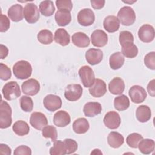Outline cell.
I'll return each mask as SVG.
<instances>
[{
	"mask_svg": "<svg viewBox=\"0 0 155 155\" xmlns=\"http://www.w3.org/2000/svg\"><path fill=\"white\" fill-rule=\"evenodd\" d=\"M117 18L121 24L129 26L133 24L135 22L136 14L131 7L124 6L119 10Z\"/></svg>",
	"mask_w": 155,
	"mask_h": 155,
	"instance_id": "3",
	"label": "cell"
},
{
	"mask_svg": "<svg viewBox=\"0 0 155 155\" xmlns=\"http://www.w3.org/2000/svg\"><path fill=\"white\" fill-rule=\"evenodd\" d=\"M144 64L149 69H155V52L152 51L147 54L144 58Z\"/></svg>",
	"mask_w": 155,
	"mask_h": 155,
	"instance_id": "42",
	"label": "cell"
},
{
	"mask_svg": "<svg viewBox=\"0 0 155 155\" xmlns=\"http://www.w3.org/2000/svg\"><path fill=\"white\" fill-rule=\"evenodd\" d=\"M42 135L45 138H50L54 142L58 137L57 130L52 125H46L42 129Z\"/></svg>",
	"mask_w": 155,
	"mask_h": 155,
	"instance_id": "37",
	"label": "cell"
},
{
	"mask_svg": "<svg viewBox=\"0 0 155 155\" xmlns=\"http://www.w3.org/2000/svg\"><path fill=\"white\" fill-rule=\"evenodd\" d=\"M125 58L121 52H116L112 54L109 59L110 67L113 70H118L124 64Z\"/></svg>",
	"mask_w": 155,
	"mask_h": 155,
	"instance_id": "29",
	"label": "cell"
},
{
	"mask_svg": "<svg viewBox=\"0 0 155 155\" xmlns=\"http://www.w3.org/2000/svg\"><path fill=\"white\" fill-rule=\"evenodd\" d=\"M155 143L153 139H142L138 144L139 151L144 154H149L154 151Z\"/></svg>",
	"mask_w": 155,
	"mask_h": 155,
	"instance_id": "30",
	"label": "cell"
},
{
	"mask_svg": "<svg viewBox=\"0 0 155 155\" xmlns=\"http://www.w3.org/2000/svg\"><path fill=\"white\" fill-rule=\"evenodd\" d=\"M122 54L127 58H133L137 55L138 48L133 43L127 42L122 45Z\"/></svg>",
	"mask_w": 155,
	"mask_h": 155,
	"instance_id": "32",
	"label": "cell"
},
{
	"mask_svg": "<svg viewBox=\"0 0 155 155\" xmlns=\"http://www.w3.org/2000/svg\"><path fill=\"white\" fill-rule=\"evenodd\" d=\"M90 128L88 121L84 117L78 118L73 124V130L77 134H84Z\"/></svg>",
	"mask_w": 155,
	"mask_h": 155,
	"instance_id": "28",
	"label": "cell"
},
{
	"mask_svg": "<svg viewBox=\"0 0 155 155\" xmlns=\"http://www.w3.org/2000/svg\"><path fill=\"white\" fill-rule=\"evenodd\" d=\"M50 154L51 155H64L67 154L66 148L64 142L61 140H55L53 146L50 149Z\"/></svg>",
	"mask_w": 155,
	"mask_h": 155,
	"instance_id": "36",
	"label": "cell"
},
{
	"mask_svg": "<svg viewBox=\"0 0 155 155\" xmlns=\"http://www.w3.org/2000/svg\"><path fill=\"white\" fill-rule=\"evenodd\" d=\"M2 93L4 97L7 101L16 99L21 94L19 85L15 81H10L6 83L2 89Z\"/></svg>",
	"mask_w": 155,
	"mask_h": 155,
	"instance_id": "4",
	"label": "cell"
},
{
	"mask_svg": "<svg viewBox=\"0 0 155 155\" xmlns=\"http://www.w3.org/2000/svg\"><path fill=\"white\" fill-rule=\"evenodd\" d=\"M154 27L150 24H144L139 29L138 36L143 42L149 43L152 42L154 39Z\"/></svg>",
	"mask_w": 155,
	"mask_h": 155,
	"instance_id": "11",
	"label": "cell"
},
{
	"mask_svg": "<svg viewBox=\"0 0 155 155\" xmlns=\"http://www.w3.org/2000/svg\"><path fill=\"white\" fill-rule=\"evenodd\" d=\"M108 89L110 92L113 94H121L125 90L124 81L120 78L116 77L110 82Z\"/></svg>",
	"mask_w": 155,
	"mask_h": 155,
	"instance_id": "22",
	"label": "cell"
},
{
	"mask_svg": "<svg viewBox=\"0 0 155 155\" xmlns=\"http://www.w3.org/2000/svg\"><path fill=\"white\" fill-rule=\"evenodd\" d=\"M14 133L19 136H23L28 134L30 127L28 124L24 120H18L14 123L12 127Z\"/></svg>",
	"mask_w": 155,
	"mask_h": 155,
	"instance_id": "31",
	"label": "cell"
},
{
	"mask_svg": "<svg viewBox=\"0 0 155 155\" xmlns=\"http://www.w3.org/2000/svg\"><path fill=\"white\" fill-rule=\"evenodd\" d=\"M72 42L76 47L85 48L89 45L90 38L83 32H76L72 36Z\"/></svg>",
	"mask_w": 155,
	"mask_h": 155,
	"instance_id": "25",
	"label": "cell"
},
{
	"mask_svg": "<svg viewBox=\"0 0 155 155\" xmlns=\"http://www.w3.org/2000/svg\"><path fill=\"white\" fill-rule=\"evenodd\" d=\"M39 9L41 14L45 16H51L55 11L53 2L50 0L42 1L39 4Z\"/></svg>",
	"mask_w": 155,
	"mask_h": 155,
	"instance_id": "33",
	"label": "cell"
},
{
	"mask_svg": "<svg viewBox=\"0 0 155 155\" xmlns=\"http://www.w3.org/2000/svg\"><path fill=\"white\" fill-rule=\"evenodd\" d=\"M20 106L25 112H30L33 110V102L32 99L27 96H22L20 98Z\"/></svg>",
	"mask_w": 155,
	"mask_h": 155,
	"instance_id": "39",
	"label": "cell"
},
{
	"mask_svg": "<svg viewBox=\"0 0 155 155\" xmlns=\"http://www.w3.org/2000/svg\"><path fill=\"white\" fill-rule=\"evenodd\" d=\"M83 111L85 116L94 117L101 113L102 106L97 102H89L84 106Z\"/></svg>",
	"mask_w": 155,
	"mask_h": 155,
	"instance_id": "18",
	"label": "cell"
},
{
	"mask_svg": "<svg viewBox=\"0 0 155 155\" xmlns=\"http://www.w3.org/2000/svg\"><path fill=\"white\" fill-rule=\"evenodd\" d=\"M56 5L59 10H67L70 12L73 8V4L70 0H57Z\"/></svg>",
	"mask_w": 155,
	"mask_h": 155,
	"instance_id": "44",
	"label": "cell"
},
{
	"mask_svg": "<svg viewBox=\"0 0 155 155\" xmlns=\"http://www.w3.org/2000/svg\"><path fill=\"white\" fill-rule=\"evenodd\" d=\"M129 96L131 101L135 104L143 102L147 97V92L140 85H133L128 91Z\"/></svg>",
	"mask_w": 155,
	"mask_h": 155,
	"instance_id": "9",
	"label": "cell"
},
{
	"mask_svg": "<svg viewBox=\"0 0 155 155\" xmlns=\"http://www.w3.org/2000/svg\"><path fill=\"white\" fill-rule=\"evenodd\" d=\"M21 88L23 93L29 96H34L39 91L40 84L36 79L31 78L22 83Z\"/></svg>",
	"mask_w": 155,
	"mask_h": 155,
	"instance_id": "13",
	"label": "cell"
},
{
	"mask_svg": "<svg viewBox=\"0 0 155 155\" xmlns=\"http://www.w3.org/2000/svg\"><path fill=\"white\" fill-rule=\"evenodd\" d=\"M38 41L44 45L51 44L53 41V35L51 31L44 29L41 30L37 35Z\"/></svg>",
	"mask_w": 155,
	"mask_h": 155,
	"instance_id": "35",
	"label": "cell"
},
{
	"mask_svg": "<svg viewBox=\"0 0 155 155\" xmlns=\"http://www.w3.org/2000/svg\"><path fill=\"white\" fill-rule=\"evenodd\" d=\"M119 42L121 45H124L127 42H134V37L133 34L129 31H122L119 33Z\"/></svg>",
	"mask_w": 155,
	"mask_h": 155,
	"instance_id": "41",
	"label": "cell"
},
{
	"mask_svg": "<svg viewBox=\"0 0 155 155\" xmlns=\"http://www.w3.org/2000/svg\"><path fill=\"white\" fill-rule=\"evenodd\" d=\"M67 154H70L74 153L78 150V143L73 139H65L64 140Z\"/></svg>",
	"mask_w": 155,
	"mask_h": 155,
	"instance_id": "40",
	"label": "cell"
},
{
	"mask_svg": "<svg viewBox=\"0 0 155 155\" xmlns=\"http://www.w3.org/2000/svg\"><path fill=\"white\" fill-rule=\"evenodd\" d=\"M91 6L94 9H101L104 7L105 1L104 0H91Z\"/></svg>",
	"mask_w": 155,
	"mask_h": 155,
	"instance_id": "47",
	"label": "cell"
},
{
	"mask_svg": "<svg viewBox=\"0 0 155 155\" xmlns=\"http://www.w3.org/2000/svg\"><path fill=\"white\" fill-rule=\"evenodd\" d=\"M103 25L107 31L108 33H114L119 30L120 22L116 16L110 15L104 19Z\"/></svg>",
	"mask_w": 155,
	"mask_h": 155,
	"instance_id": "21",
	"label": "cell"
},
{
	"mask_svg": "<svg viewBox=\"0 0 155 155\" xmlns=\"http://www.w3.org/2000/svg\"><path fill=\"white\" fill-rule=\"evenodd\" d=\"M92 44L97 47H102L108 42V35L102 30H94L91 35Z\"/></svg>",
	"mask_w": 155,
	"mask_h": 155,
	"instance_id": "16",
	"label": "cell"
},
{
	"mask_svg": "<svg viewBox=\"0 0 155 155\" xmlns=\"http://www.w3.org/2000/svg\"><path fill=\"white\" fill-rule=\"evenodd\" d=\"M62 100L59 96L54 94H48L43 100L44 107L49 111H55L62 107Z\"/></svg>",
	"mask_w": 155,
	"mask_h": 155,
	"instance_id": "10",
	"label": "cell"
},
{
	"mask_svg": "<svg viewBox=\"0 0 155 155\" xmlns=\"http://www.w3.org/2000/svg\"><path fill=\"white\" fill-rule=\"evenodd\" d=\"M8 16L13 22H19L23 19L24 9L21 4H16L8 10Z\"/></svg>",
	"mask_w": 155,
	"mask_h": 155,
	"instance_id": "20",
	"label": "cell"
},
{
	"mask_svg": "<svg viewBox=\"0 0 155 155\" xmlns=\"http://www.w3.org/2000/svg\"><path fill=\"white\" fill-rule=\"evenodd\" d=\"M0 153L2 154H11V149L6 144L1 143L0 144Z\"/></svg>",
	"mask_w": 155,
	"mask_h": 155,
	"instance_id": "48",
	"label": "cell"
},
{
	"mask_svg": "<svg viewBox=\"0 0 155 155\" xmlns=\"http://www.w3.org/2000/svg\"><path fill=\"white\" fill-rule=\"evenodd\" d=\"M85 58L89 64L91 65H97L103 59V52L100 49L90 48L86 51Z\"/></svg>",
	"mask_w": 155,
	"mask_h": 155,
	"instance_id": "17",
	"label": "cell"
},
{
	"mask_svg": "<svg viewBox=\"0 0 155 155\" xmlns=\"http://www.w3.org/2000/svg\"><path fill=\"white\" fill-rule=\"evenodd\" d=\"M105 125L109 129H116L120 124L121 119L118 113L114 111L107 113L103 119Z\"/></svg>",
	"mask_w": 155,
	"mask_h": 155,
	"instance_id": "12",
	"label": "cell"
},
{
	"mask_svg": "<svg viewBox=\"0 0 155 155\" xmlns=\"http://www.w3.org/2000/svg\"><path fill=\"white\" fill-rule=\"evenodd\" d=\"M55 21L58 25L64 27L68 25L71 21L70 12L67 10H59L55 14Z\"/></svg>",
	"mask_w": 155,
	"mask_h": 155,
	"instance_id": "23",
	"label": "cell"
},
{
	"mask_svg": "<svg viewBox=\"0 0 155 155\" xmlns=\"http://www.w3.org/2000/svg\"><path fill=\"white\" fill-rule=\"evenodd\" d=\"M136 116L140 122H147L151 117V111L150 108L145 105L139 106L136 111Z\"/></svg>",
	"mask_w": 155,
	"mask_h": 155,
	"instance_id": "24",
	"label": "cell"
},
{
	"mask_svg": "<svg viewBox=\"0 0 155 155\" xmlns=\"http://www.w3.org/2000/svg\"><path fill=\"white\" fill-rule=\"evenodd\" d=\"M54 41L62 46L68 45L70 42V36L64 28H58L54 35Z\"/></svg>",
	"mask_w": 155,
	"mask_h": 155,
	"instance_id": "26",
	"label": "cell"
},
{
	"mask_svg": "<svg viewBox=\"0 0 155 155\" xmlns=\"http://www.w3.org/2000/svg\"><path fill=\"white\" fill-rule=\"evenodd\" d=\"M30 125L38 130H41L48 124L46 116L41 112H33L30 117Z\"/></svg>",
	"mask_w": 155,
	"mask_h": 155,
	"instance_id": "14",
	"label": "cell"
},
{
	"mask_svg": "<svg viewBox=\"0 0 155 155\" xmlns=\"http://www.w3.org/2000/svg\"><path fill=\"white\" fill-rule=\"evenodd\" d=\"M143 139V136L139 133H133L129 134L127 139L126 142L128 145L133 148H136L138 147L139 142Z\"/></svg>",
	"mask_w": 155,
	"mask_h": 155,
	"instance_id": "38",
	"label": "cell"
},
{
	"mask_svg": "<svg viewBox=\"0 0 155 155\" xmlns=\"http://www.w3.org/2000/svg\"><path fill=\"white\" fill-rule=\"evenodd\" d=\"M12 122V108L9 104L1 100L0 104V128H7L11 126Z\"/></svg>",
	"mask_w": 155,
	"mask_h": 155,
	"instance_id": "2",
	"label": "cell"
},
{
	"mask_svg": "<svg viewBox=\"0 0 155 155\" xmlns=\"http://www.w3.org/2000/svg\"><path fill=\"white\" fill-rule=\"evenodd\" d=\"M130 106V101L128 97L125 94H121L117 96L114 99V108L118 111H124Z\"/></svg>",
	"mask_w": 155,
	"mask_h": 155,
	"instance_id": "34",
	"label": "cell"
},
{
	"mask_svg": "<svg viewBox=\"0 0 155 155\" xmlns=\"http://www.w3.org/2000/svg\"><path fill=\"white\" fill-rule=\"evenodd\" d=\"M79 76L83 85L90 88L94 82L95 76L92 68L88 65H84L79 70Z\"/></svg>",
	"mask_w": 155,
	"mask_h": 155,
	"instance_id": "5",
	"label": "cell"
},
{
	"mask_svg": "<svg viewBox=\"0 0 155 155\" xmlns=\"http://www.w3.org/2000/svg\"><path fill=\"white\" fill-rule=\"evenodd\" d=\"M13 154L14 155H31V150L28 146L21 145L14 150Z\"/></svg>",
	"mask_w": 155,
	"mask_h": 155,
	"instance_id": "46",
	"label": "cell"
},
{
	"mask_svg": "<svg viewBox=\"0 0 155 155\" xmlns=\"http://www.w3.org/2000/svg\"><path fill=\"white\" fill-rule=\"evenodd\" d=\"M107 142L111 147L113 148H117L124 143V138L119 133L111 131L108 135Z\"/></svg>",
	"mask_w": 155,
	"mask_h": 155,
	"instance_id": "27",
	"label": "cell"
},
{
	"mask_svg": "<svg viewBox=\"0 0 155 155\" xmlns=\"http://www.w3.org/2000/svg\"><path fill=\"white\" fill-rule=\"evenodd\" d=\"M13 72L17 79H25L31 76L32 67L28 61L21 60L16 62L13 66Z\"/></svg>",
	"mask_w": 155,
	"mask_h": 155,
	"instance_id": "1",
	"label": "cell"
},
{
	"mask_svg": "<svg viewBox=\"0 0 155 155\" xmlns=\"http://www.w3.org/2000/svg\"><path fill=\"white\" fill-rule=\"evenodd\" d=\"M89 92L94 97L103 96L107 92L105 82L101 79H95L94 84L89 88Z\"/></svg>",
	"mask_w": 155,
	"mask_h": 155,
	"instance_id": "15",
	"label": "cell"
},
{
	"mask_svg": "<svg viewBox=\"0 0 155 155\" xmlns=\"http://www.w3.org/2000/svg\"><path fill=\"white\" fill-rule=\"evenodd\" d=\"M71 121L69 114L64 110L57 111L53 116L54 124L59 127H64L68 125Z\"/></svg>",
	"mask_w": 155,
	"mask_h": 155,
	"instance_id": "19",
	"label": "cell"
},
{
	"mask_svg": "<svg viewBox=\"0 0 155 155\" xmlns=\"http://www.w3.org/2000/svg\"><path fill=\"white\" fill-rule=\"evenodd\" d=\"M147 90L149 94L153 97L154 96L155 90H154V79L151 80L147 85Z\"/></svg>",
	"mask_w": 155,
	"mask_h": 155,
	"instance_id": "50",
	"label": "cell"
},
{
	"mask_svg": "<svg viewBox=\"0 0 155 155\" xmlns=\"http://www.w3.org/2000/svg\"><path fill=\"white\" fill-rule=\"evenodd\" d=\"M12 76L10 68L3 63L0 64V78L3 81L8 80Z\"/></svg>",
	"mask_w": 155,
	"mask_h": 155,
	"instance_id": "43",
	"label": "cell"
},
{
	"mask_svg": "<svg viewBox=\"0 0 155 155\" xmlns=\"http://www.w3.org/2000/svg\"><path fill=\"white\" fill-rule=\"evenodd\" d=\"M36 4L28 3L24 8V16L25 21L29 24L36 23L39 19V12Z\"/></svg>",
	"mask_w": 155,
	"mask_h": 155,
	"instance_id": "6",
	"label": "cell"
},
{
	"mask_svg": "<svg viewBox=\"0 0 155 155\" xmlns=\"http://www.w3.org/2000/svg\"><path fill=\"white\" fill-rule=\"evenodd\" d=\"M0 31L1 32H5L7 31L10 25V20L8 17L3 14H1V18H0Z\"/></svg>",
	"mask_w": 155,
	"mask_h": 155,
	"instance_id": "45",
	"label": "cell"
},
{
	"mask_svg": "<svg viewBox=\"0 0 155 155\" xmlns=\"http://www.w3.org/2000/svg\"><path fill=\"white\" fill-rule=\"evenodd\" d=\"M78 21L82 26L87 27L92 25L95 20V15L90 8H84L78 14Z\"/></svg>",
	"mask_w": 155,
	"mask_h": 155,
	"instance_id": "8",
	"label": "cell"
},
{
	"mask_svg": "<svg viewBox=\"0 0 155 155\" xmlns=\"http://www.w3.org/2000/svg\"><path fill=\"white\" fill-rule=\"evenodd\" d=\"M8 54V48L3 44L0 45V58L1 59H4Z\"/></svg>",
	"mask_w": 155,
	"mask_h": 155,
	"instance_id": "49",
	"label": "cell"
},
{
	"mask_svg": "<svg viewBox=\"0 0 155 155\" xmlns=\"http://www.w3.org/2000/svg\"><path fill=\"white\" fill-rule=\"evenodd\" d=\"M83 89L80 84H73L68 85L65 90L64 96L69 101H76L82 96Z\"/></svg>",
	"mask_w": 155,
	"mask_h": 155,
	"instance_id": "7",
	"label": "cell"
}]
</instances>
